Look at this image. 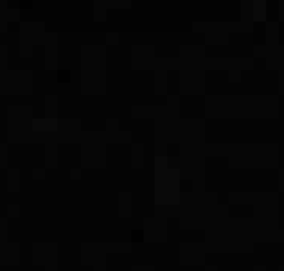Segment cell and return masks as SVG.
Masks as SVG:
<instances>
[{
  "label": "cell",
  "mask_w": 284,
  "mask_h": 271,
  "mask_svg": "<svg viewBox=\"0 0 284 271\" xmlns=\"http://www.w3.org/2000/svg\"><path fill=\"white\" fill-rule=\"evenodd\" d=\"M131 241L140 242L142 241V232H133V234H131Z\"/></svg>",
  "instance_id": "1"
}]
</instances>
